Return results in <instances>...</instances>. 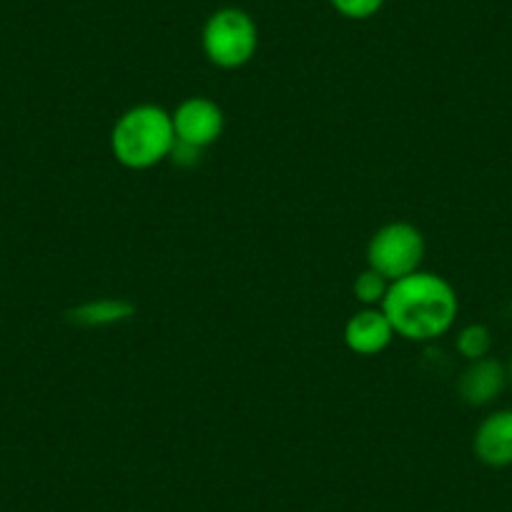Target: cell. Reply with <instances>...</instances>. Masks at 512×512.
<instances>
[{"mask_svg":"<svg viewBox=\"0 0 512 512\" xmlns=\"http://www.w3.org/2000/svg\"><path fill=\"white\" fill-rule=\"evenodd\" d=\"M384 317L410 342H430L455 324L460 302L450 282L430 272H415L390 282L382 299Z\"/></svg>","mask_w":512,"mask_h":512,"instance_id":"obj_1","label":"cell"},{"mask_svg":"<svg viewBox=\"0 0 512 512\" xmlns=\"http://www.w3.org/2000/svg\"><path fill=\"white\" fill-rule=\"evenodd\" d=\"M176 144L174 118L154 103L123 113L111 131V151L126 169L144 171L169 159Z\"/></svg>","mask_w":512,"mask_h":512,"instance_id":"obj_2","label":"cell"},{"mask_svg":"<svg viewBox=\"0 0 512 512\" xmlns=\"http://www.w3.org/2000/svg\"><path fill=\"white\" fill-rule=\"evenodd\" d=\"M422 259H425V236L407 221H392L369 239V269L387 282H397V279L420 272Z\"/></svg>","mask_w":512,"mask_h":512,"instance_id":"obj_3","label":"cell"},{"mask_svg":"<svg viewBox=\"0 0 512 512\" xmlns=\"http://www.w3.org/2000/svg\"><path fill=\"white\" fill-rule=\"evenodd\" d=\"M256 26L239 8L214 13L204 28V51L219 68H241L256 53Z\"/></svg>","mask_w":512,"mask_h":512,"instance_id":"obj_4","label":"cell"},{"mask_svg":"<svg viewBox=\"0 0 512 512\" xmlns=\"http://www.w3.org/2000/svg\"><path fill=\"white\" fill-rule=\"evenodd\" d=\"M171 118H174L176 139L196 146V149H206L214 141H219L221 131H224V111H221V106L201 96L186 98L171 113Z\"/></svg>","mask_w":512,"mask_h":512,"instance_id":"obj_5","label":"cell"},{"mask_svg":"<svg viewBox=\"0 0 512 512\" xmlns=\"http://www.w3.org/2000/svg\"><path fill=\"white\" fill-rule=\"evenodd\" d=\"M475 455L490 467L512 465V410H497L480 422L475 432Z\"/></svg>","mask_w":512,"mask_h":512,"instance_id":"obj_6","label":"cell"},{"mask_svg":"<svg viewBox=\"0 0 512 512\" xmlns=\"http://www.w3.org/2000/svg\"><path fill=\"white\" fill-rule=\"evenodd\" d=\"M507 384V369L502 367L497 359H477V362H470V367L462 372L460 384V397L472 407H485L490 402H495L497 397L502 395Z\"/></svg>","mask_w":512,"mask_h":512,"instance_id":"obj_7","label":"cell"},{"mask_svg":"<svg viewBox=\"0 0 512 512\" xmlns=\"http://www.w3.org/2000/svg\"><path fill=\"white\" fill-rule=\"evenodd\" d=\"M395 329L382 309H364L354 314L344 327V342L354 354H379L390 347Z\"/></svg>","mask_w":512,"mask_h":512,"instance_id":"obj_8","label":"cell"},{"mask_svg":"<svg viewBox=\"0 0 512 512\" xmlns=\"http://www.w3.org/2000/svg\"><path fill=\"white\" fill-rule=\"evenodd\" d=\"M136 314V307L123 299H98V302H86L81 307L73 309L68 317L73 324L81 327H111V324H121Z\"/></svg>","mask_w":512,"mask_h":512,"instance_id":"obj_9","label":"cell"},{"mask_svg":"<svg viewBox=\"0 0 512 512\" xmlns=\"http://www.w3.org/2000/svg\"><path fill=\"white\" fill-rule=\"evenodd\" d=\"M492 347V337H490V329L485 324H470L460 332L457 337V349H460L462 357L467 362H477V359H485L490 354Z\"/></svg>","mask_w":512,"mask_h":512,"instance_id":"obj_10","label":"cell"},{"mask_svg":"<svg viewBox=\"0 0 512 512\" xmlns=\"http://www.w3.org/2000/svg\"><path fill=\"white\" fill-rule=\"evenodd\" d=\"M387 289H390V282L384 277H379L377 272H372V269L359 274L357 282H354V294H357L359 302L364 304H382Z\"/></svg>","mask_w":512,"mask_h":512,"instance_id":"obj_11","label":"cell"},{"mask_svg":"<svg viewBox=\"0 0 512 512\" xmlns=\"http://www.w3.org/2000/svg\"><path fill=\"white\" fill-rule=\"evenodd\" d=\"M384 0H332V6L337 8L342 16L347 18H369L382 8Z\"/></svg>","mask_w":512,"mask_h":512,"instance_id":"obj_12","label":"cell"},{"mask_svg":"<svg viewBox=\"0 0 512 512\" xmlns=\"http://www.w3.org/2000/svg\"><path fill=\"white\" fill-rule=\"evenodd\" d=\"M201 151L204 149H196V146L184 144V141L176 139L174 149H171L169 156L174 159V164H179V166H196L201 159Z\"/></svg>","mask_w":512,"mask_h":512,"instance_id":"obj_13","label":"cell"},{"mask_svg":"<svg viewBox=\"0 0 512 512\" xmlns=\"http://www.w3.org/2000/svg\"><path fill=\"white\" fill-rule=\"evenodd\" d=\"M507 379H510V384H512V362H510V369H507Z\"/></svg>","mask_w":512,"mask_h":512,"instance_id":"obj_14","label":"cell"}]
</instances>
